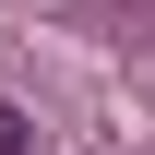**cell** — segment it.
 I'll use <instances>...</instances> for the list:
<instances>
[{
    "instance_id": "obj_1",
    "label": "cell",
    "mask_w": 155,
    "mask_h": 155,
    "mask_svg": "<svg viewBox=\"0 0 155 155\" xmlns=\"http://www.w3.org/2000/svg\"><path fill=\"white\" fill-rule=\"evenodd\" d=\"M0 155H24V131H12V119H0Z\"/></svg>"
}]
</instances>
